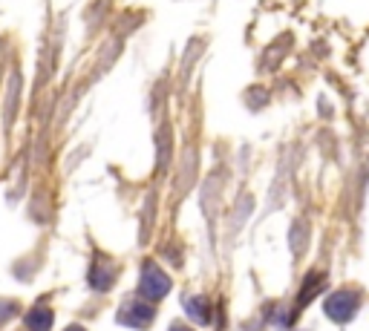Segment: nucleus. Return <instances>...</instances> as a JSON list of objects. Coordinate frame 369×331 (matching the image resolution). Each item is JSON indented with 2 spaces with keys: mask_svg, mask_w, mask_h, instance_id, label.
Instances as JSON below:
<instances>
[{
  "mask_svg": "<svg viewBox=\"0 0 369 331\" xmlns=\"http://www.w3.org/2000/svg\"><path fill=\"white\" fill-rule=\"evenodd\" d=\"M317 285H323V279H320V277H317V283H315V288H317ZM309 297H315V294H312V288L306 285V288H303V297H300V305H306V303H309Z\"/></svg>",
  "mask_w": 369,
  "mask_h": 331,
  "instance_id": "0eeeda50",
  "label": "nucleus"
},
{
  "mask_svg": "<svg viewBox=\"0 0 369 331\" xmlns=\"http://www.w3.org/2000/svg\"><path fill=\"white\" fill-rule=\"evenodd\" d=\"M185 308H188L190 317L199 320V323H208V320H211V311H208V303L202 300V297H197V300H194V297H188V300H185Z\"/></svg>",
  "mask_w": 369,
  "mask_h": 331,
  "instance_id": "423d86ee",
  "label": "nucleus"
},
{
  "mask_svg": "<svg viewBox=\"0 0 369 331\" xmlns=\"http://www.w3.org/2000/svg\"><path fill=\"white\" fill-rule=\"evenodd\" d=\"M119 323H121V325H133V328H144V325H150V323H153V308H150L148 303L133 300V303L121 305V311H119Z\"/></svg>",
  "mask_w": 369,
  "mask_h": 331,
  "instance_id": "7ed1b4c3",
  "label": "nucleus"
},
{
  "mask_svg": "<svg viewBox=\"0 0 369 331\" xmlns=\"http://www.w3.org/2000/svg\"><path fill=\"white\" fill-rule=\"evenodd\" d=\"M358 305H361V297L355 291H335V294H329V300H326L323 308H326L329 320L346 323V320H352V314L358 311Z\"/></svg>",
  "mask_w": 369,
  "mask_h": 331,
  "instance_id": "f257e3e1",
  "label": "nucleus"
},
{
  "mask_svg": "<svg viewBox=\"0 0 369 331\" xmlns=\"http://www.w3.org/2000/svg\"><path fill=\"white\" fill-rule=\"evenodd\" d=\"M170 291V279L165 271H159L156 265H144L141 268V283H139V294L144 300H162V297Z\"/></svg>",
  "mask_w": 369,
  "mask_h": 331,
  "instance_id": "f03ea898",
  "label": "nucleus"
},
{
  "mask_svg": "<svg viewBox=\"0 0 369 331\" xmlns=\"http://www.w3.org/2000/svg\"><path fill=\"white\" fill-rule=\"evenodd\" d=\"M113 279H116V274H113V268H110V265H95L92 274H90L92 288H99V291H104V288L113 285Z\"/></svg>",
  "mask_w": 369,
  "mask_h": 331,
  "instance_id": "39448f33",
  "label": "nucleus"
},
{
  "mask_svg": "<svg viewBox=\"0 0 369 331\" xmlns=\"http://www.w3.org/2000/svg\"><path fill=\"white\" fill-rule=\"evenodd\" d=\"M67 331H87V328H81V325H70Z\"/></svg>",
  "mask_w": 369,
  "mask_h": 331,
  "instance_id": "1a4fd4ad",
  "label": "nucleus"
},
{
  "mask_svg": "<svg viewBox=\"0 0 369 331\" xmlns=\"http://www.w3.org/2000/svg\"><path fill=\"white\" fill-rule=\"evenodd\" d=\"M170 331H190V328H188V325H182V323H173V325H170Z\"/></svg>",
  "mask_w": 369,
  "mask_h": 331,
  "instance_id": "6e6552de",
  "label": "nucleus"
},
{
  "mask_svg": "<svg viewBox=\"0 0 369 331\" xmlns=\"http://www.w3.org/2000/svg\"><path fill=\"white\" fill-rule=\"evenodd\" d=\"M23 320H26V325H29L32 331H50V325H52V311L43 308V305L29 308V314H26Z\"/></svg>",
  "mask_w": 369,
  "mask_h": 331,
  "instance_id": "20e7f679",
  "label": "nucleus"
}]
</instances>
